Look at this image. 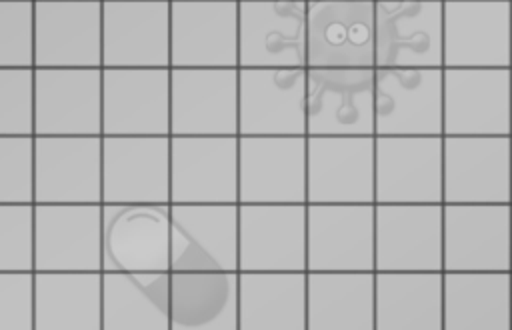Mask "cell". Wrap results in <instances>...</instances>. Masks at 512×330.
<instances>
[{
  "label": "cell",
  "mask_w": 512,
  "mask_h": 330,
  "mask_svg": "<svg viewBox=\"0 0 512 330\" xmlns=\"http://www.w3.org/2000/svg\"><path fill=\"white\" fill-rule=\"evenodd\" d=\"M512 136H442V204H512Z\"/></svg>",
  "instance_id": "cell-1"
},
{
  "label": "cell",
  "mask_w": 512,
  "mask_h": 330,
  "mask_svg": "<svg viewBox=\"0 0 512 330\" xmlns=\"http://www.w3.org/2000/svg\"><path fill=\"white\" fill-rule=\"evenodd\" d=\"M512 204H442V272H512Z\"/></svg>",
  "instance_id": "cell-2"
},
{
  "label": "cell",
  "mask_w": 512,
  "mask_h": 330,
  "mask_svg": "<svg viewBox=\"0 0 512 330\" xmlns=\"http://www.w3.org/2000/svg\"><path fill=\"white\" fill-rule=\"evenodd\" d=\"M512 68H442V136H512Z\"/></svg>",
  "instance_id": "cell-3"
},
{
  "label": "cell",
  "mask_w": 512,
  "mask_h": 330,
  "mask_svg": "<svg viewBox=\"0 0 512 330\" xmlns=\"http://www.w3.org/2000/svg\"><path fill=\"white\" fill-rule=\"evenodd\" d=\"M374 0L306 2V68H374Z\"/></svg>",
  "instance_id": "cell-4"
},
{
  "label": "cell",
  "mask_w": 512,
  "mask_h": 330,
  "mask_svg": "<svg viewBox=\"0 0 512 330\" xmlns=\"http://www.w3.org/2000/svg\"><path fill=\"white\" fill-rule=\"evenodd\" d=\"M374 68H442V0H374Z\"/></svg>",
  "instance_id": "cell-5"
},
{
  "label": "cell",
  "mask_w": 512,
  "mask_h": 330,
  "mask_svg": "<svg viewBox=\"0 0 512 330\" xmlns=\"http://www.w3.org/2000/svg\"><path fill=\"white\" fill-rule=\"evenodd\" d=\"M306 136H374V68H306Z\"/></svg>",
  "instance_id": "cell-6"
},
{
  "label": "cell",
  "mask_w": 512,
  "mask_h": 330,
  "mask_svg": "<svg viewBox=\"0 0 512 330\" xmlns=\"http://www.w3.org/2000/svg\"><path fill=\"white\" fill-rule=\"evenodd\" d=\"M374 136H442V68H374Z\"/></svg>",
  "instance_id": "cell-7"
},
{
  "label": "cell",
  "mask_w": 512,
  "mask_h": 330,
  "mask_svg": "<svg viewBox=\"0 0 512 330\" xmlns=\"http://www.w3.org/2000/svg\"><path fill=\"white\" fill-rule=\"evenodd\" d=\"M374 204H442V136H374Z\"/></svg>",
  "instance_id": "cell-8"
},
{
  "label": "cell",
  "mask_w": 512,
  "mask_h": 330,
  "mask_svg": "<svg viewBox=\"0 0 512 330\" xmlns=\"http://www.w3.org/2000/svg\"><path fill=\"white\" fill-rule=\"evenodd\" d=\"M510 0H442V68H510Z\"/></svg>",
  "instance_id": "cell-9"
},
{
  "label": "cell",
  "mask_w": 512,
  "mask_h": 330,
  "mask_svg": "<svg viewBox=\"0 0 512 330\" xmlns=\"http://www.w3.org/2000/svg\"><path fill=\"white\" fill-rule=\"evenodd\" d=\"M374 270H442V204H374Z\"/></svg>",
  "instance_id": "cell-10"
},
{
  "label": "cell",
  "mask_w": 512,
  "mask_h": 330,
  "mask_svg": "<svg viewBox=\"0 0 512 330\" xmlns=\"http://www.w3.org/2000/svg\"><path fill=\"white\" fill-rule=\"evenodd\" d=\"M314 204H374V136H306Z\"/></svg>",
  "instance_id": "cell-11"
},
{
  "label": "cell",
  "mask_w": 512,
  "mask_h": 330,
  "mask_svg": "<svg viewBox=\"0 0 512 330\" xmlns=\"http://www.w3.org/2000/svg\"><path fill=\"white\" fill-rule=\"evenodd\" d=\"M312 268L374 272V204H316Z\"/></svg>",
  "instance_id": "cell-12"
},
{
  "label": "cell",
  "mask_w": 512,
  "mask_h": 330,
  "mask_svg": "<svg viewBox=\"0 0 512 330\" xmlns=\"http://www.w3.org/2000/svg\"><path fill=\"white\" fill-rule=\"evenodd\" d=\"M306 2L256 0L242 14V60L256 54V68H306Z\"/></svg>",
  "instance_id": "cell-13"
},
{
  "label": "cell",
  "mask_w": 512,
  "mask_h": 330,
  "mask_svg": "<svg viewBox=\"0 0 512 330\" xmlns=\"http://www.w3.org/2000/svg\"><path fill=\"white\" fill-rule=\"evenodd\" d=\"M376 330H442V270H374Z\"/></svg>",
  "instance_id": "cell-14"
},
{
  "label": "cell",
  "mask_w": 512,
  "mask_h": 330,
  "mask_svg": "<svg viewBox=\"0 0 512 330\" xmlns=\"http://www.w3.org/2000/svg\"><path fill=\"white\" fill-rule=\"evenodd\" d=\"M442 330H512L510 272H442Z\"/></svg>",
  "instance_id": "cell-15"
},
{
  "label": "cell",
  "mask_w": 512,
  "mask_h": 330,
  "mask_svg": "<svg viewBox=\"0 0 512 330\" xmlns=\"http://www.w3.org/2000/svg\"><path fill=\"white\" fill-rule=\"evenodd\" d=\"M106 250L122 272H166L172 252V224L168 214L152 206H128L120 210L108 224Z\"/></svg>",
  "instance_id": "cell-16"
},
{
  "label": "cell",
  "mask_w": 512,
  "mask_h": 330,
  "mask_svg": "<svg viewBox=\"0 0 512 330\" xmlns=\"http://www.w3.org/2000/svg\"><path fill=\"white\" fill-rule=\"evenodd\" d=\"M156 300L182 324L210 320L228 296L226 276L206 258L186 256L180 264L162 272L154 284Z\"/></svg>",
  "instance_id": "cell-17"
},
{
  "label": "cell",
  "mask_w": 512,
  "mask_h": 330,
  "mask_svg": "<svg viewBox=\"0 0 512 330\" xmlns=\"http://www.w3.org/2000/svg\"><path fill=\"white\" fill-rule=\"evenodd\" d=\"M316 318L334 328H374V272H316Z\"/></svg>",
  "instance_id": "cell-18"
},
{
  "label": "cell",
  "mask_w": 512,
  "mask_h": 330,
  "mask_svg": "<svg viewBox=\"0 0 512 330\" xmlns=\"http://www.w3.org/2000/svg\"><path fill=\"white\" fill-rule=\"evenodd\" d=\"M510 310H512V272H510Z\"/></svg>",
  "instance_id": "cell-19"
},
{
  "label": "cell",
  "mask_w": 512,
  "mask_h": 330,
  "mask_svg": "<svg viewBox=\"0 0 512 330\" xmlns=\"http://www.w3.org/2000/svg\"><path fill=\"white\" fill-rule=\"evenodd\" d=\"M510 2H512V0H510ZM510 20H512V8H510ZM510 34H512V32H510ZM510 68H512V66H510Z\"/></svg>",
  "instance_id": "cell-20"
},
{
  "label": "cell",
  "mask_w": 512,
  "mask_h": 330,
  "mask_svg": "<svg viewBox=\"0 0 512 330\" xmlns=\"http://www.w3.org/2000/svg\"><path fill=\"white\" fill-rule=\"evenodd\" d=\"M510 102H512V92H510Z\"/></svg>",
  "instance_id": "cell-21"
},
{
  "label": "cell",
  "mask_w": 512,
  "mask_h": 330,
  "mask_svg": "<svg viewBox=\"0 0 512 330\" xmlns=\"http://www.w3.org/2000/svg\"><path fill=\"white\" fill-rule=\"evenodd\" d=\"M510 164H512V158H510Z\"/></svg>",
  "instance_id": "cell-22"
},
{
  "label": "cell",
  "mask_w": 512,
  "mask_h": 330,
  "mask_svg": "<svg viewBox=\"0 0 512 330\" xmlns=\"http://www.w3.org/2000/svg\"><path fill=\"white\" fill-rule=\"evenodd\" d=\"M510 226H512V222H510Z\"/></svg>",
  "instance_id": "cell-23"
}]
</instances>
